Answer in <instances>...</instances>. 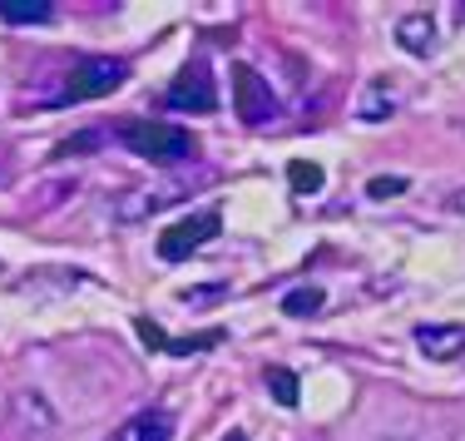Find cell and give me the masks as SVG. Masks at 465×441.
Masks as SVG:
<instances>
[{
	"label": "cell",
	"mask_w": 465,
	"mask_h": 441,
	"mask_svg": "<svg viewBox=\"0 0 465 441\" xmlns=\"http://www.w3.org/2000/svg\"><path fill=\"white\" fill-rule=\"evenodd\" d=\"M406 189V179H371V194L376 198H386V194H401Z\"/></svg>",
	"instance_id": "14"
},
{
	"label": "cell",
	"mask_w": 465,
	"mask_h": 441,
	"mask_svg": "<svg viewBox=\"0 0 465 441\" xmlns=\"http://www.w3.org/2000/svg\"><path fill=\"white\" fill-rule=\"evenodd\" d=\"M396 115V85L391 80H371L367 85V95L357 99V119H391Z\"/></svg>",
	"instance_id": "8"
},
{
	"label": "cell",
	"mask_w": 465,
	"mask_h": 441,
	"mask_svg": "<svg viewBox=\"0 0 465 441\" xmlns=\"http://www.w3.org/2000/svg\"><path fill=\"white\" fill-rule=\"evenodd\" d=\"M232 99H238V119L242 125H262V119H272V109H278V99H272L268 80H262L252 65H232Z\"/></svg>",
	"instance_id": "4"
},
{
	"label": "cell",
	"mask_w": 465,
	"mask_h": 441,
	"mask_svg": "<svg viewBox=\"0 0 465 441\" xmlns=\"http://www.w3.org/2000/svg\"><path fill=\"white\" fill-rule=\"evenodd\" d=\"M163 99H169V109H198V115L218 109V95H213V75H208V60L183 65V75L173 80V90L163 95Z\"/></svg>",
	"instance_id": "5"
},
{
	"label": "cell",
	"mask_w": 465,
	"mask_h": 441,
	"mask_svg": "<svg viewBox=\"0 0 465 441\" xmlns=\"http://www.w3.org/2000/svg\"><path fill=\"white\" fill-rule=\"evenodd\" d=\"M50 15V0H0V20H10V25H45Z\"/></svg>",
	"instance_id": "9"
},
{
	"label": "cell",
	"mask_w": 465,
	"mask_h": 441,
	"mask_svg": "<svg viewBox=\"0 0 465 441\" xmlns=\"http://www.w3.org/2000/svg\"><path fill=\"white\" fill-rule=\"evenodd\" d=\"M134 436H139V441H169V436H173V416L153 406V412H143L139 422H134Z\"/></svg>",
	"instance_id": "11"
},
{
	"label": "cell",
	"mask_w": 465,
	"mask_h": 441,
	"mask_svg": "<svg viewBox=\"0 0 465 441\" xmlns=\"http://www.w3.org/2000/svg\"><path fill=\"white\" fill-rule=\"evenodd\" d=\"M396 40L411 55H430V45H436V20H430V10H416V15L396 20Z\"/></svg>",
	"instance_id": "7"
},
{
	"label": "cell",
	"mask_w": 465,
	"mask_h": 441,
	"mask_svg": "<svg viewBox=\"0 0 465 441\" xmlns=\"http://www.w3.org/2000/svg\"><path fill=\"white\" fill-rule=\"evenodd\" d=\"M268 387L278 392L282 406H297V377H292L287 367H272V372H268Z\"/></svg>",
	"instance_id": "12"
},
{
	"label": "cell",
	"mask_w": 465,
	"mask_h": 441,
	"mask_svg": "<svg viewBox=\"0 0 465 441\" xmlns=\"http://www.w3.org/2000/svg\"><path fill=\"white\" fill-rule=\"evenodd\" d=\"M416 347L426 352L430 362H456L465 352V323H430L416 327Z\"/></svg>",
	"instance_id": "6"
},
{
	"label": "cell",
	"mask_w": 465,
	"mask_h": 441,
	"mask_svg": "<svg viewBox=\"0 0 465 441\" xmlns=\"http://www.w3.org/2000/svg\"><path fill=\"white\" fill-rule=\"evenodd\" d=\"M460 15H465V5H460Z\"/></svg>",
	"instance_id": "16"
},
{
	"label": "cell",
	"mask_w": 465,
	"mask_h": 441,
	"mask_svg": "<svg viewBox=\"0 0 465 441\" xmlns=\"http://www.w3.org/2000/svg\"><path fill=\"white\" fill-rule=\"evenodd\" d=\"M446 208H450V214H465V189L450 194V198H446Z\"/></svg>",
	"instance_id": "15"
},
{
	"label": "cell",
	"mask_w": 465,
	"mask_h": 441,
	"mask_svg": "<svg viewBox=\"0 0 465 441\" xmlns=\"http://www.w3.org/2000/svg\"><path fill=\"white\" fill-rule=\"evenodd\" d=\"M287 184H292V194H317L327 184V174L317 169V164L297 159V164H287Z\"/></svg>",
	"instance_id": "10"
},
{
	"label": "cell",
	"mask_w": 465,
	"mask_h": 441,
	"mask_svg": "<svg viewBox=\"0 0 465 441\" xmlns=\"http://www.w3.org/2000/svg\"><path fill=\"white\" fill-rule=\"evenodd\" d=\"M124 80H129L124 60H114V55H80L70 65V75H64V90H70V99H99Z\"/></svg>",
	"instance_id": "3"
},
{
	"label": "cell",
	"mask_w": 465,
	"mask_h": 441,
	"mask_svg": "<svg viewBox=\"0 0 465 441\" xmlns=\"http://www.w3.org/2000/svg\"><path fill=\"white\" fill-rule=\"evenodd\" d=\"M218 228H223L218 208H193V214L173 218V224L159 234V258L163 263H183L193 248H203L208 238H218Z\"/></svg>",
	"instance_id": "2"
},
{
	"label": "cell",
	"mask_w": 465,
	"mask_h": 441,
	"mask_svg": "<svg viewBox=\"0 0 465 441\" xmlns=\"http://www.w3.org/2000/svg\"><path fill=\"white\" fill-rule=\"evenodd\" d=\"M119 139H124L129 149H139L143 159H159V164H173V159H188V154H193V135H188V129H173V125L129 119V125H119Z\"/></svg>",
	"instance_id": "1"
},
{
	"label": "cell",
	"mask_w": 465,
	"mask_h": 441,
	"mask_svg": "<svg viewBox=\"0 0 465 441\" xmlns=\"http://www.w3.org/2000/svg\"><path fill=\"white\" fill-rule=\"evenodd\" d=\"M287 313H317L322 307V288H302V293H287Z\"/></svg>",
	"instance_id": "13"
}]
</instances>
